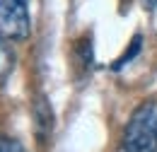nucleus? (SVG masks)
<instances>
[{
	"label": "nucleus",
	"mask_w": 157,
	"mask_h": 152,
	"mask_svg": "<svg viewBox=\"0 0 157 152\" xmlns=\"http://www.w3.org/2000/svg\"><path fill=\"white\" fill-rule=\"evenodd\" d=\"M140 44H143V36H140V34H136V36H133V41H131V46H128V51H126L123 56L118 58L116 63H114V70L123 68L126 63H131V60H133V58H136L138 53H140Z\"/></svg>",
	"instance_id": "nucleus-5"
},
{
	"label": "nucleus",
	"mask_w": 157,
	"mask_h": 152,
	"mask_svg": "<svg viewBox=\"0 0 157 152\" xmlns=\"http://www.w3.org/2000/svg\"><path fill=\"white\" fill-rule=\"evenodd\" d=\"M121 152H157V106H138L121 140Z\"/></svg>",
	"instance_id": "nucleus-1"
},
{
	"label": "nucleus",
	"mask_w": 157,
	"mask_h": 152,
	"mask_svg": "<svg viewBox=\"0 0 157 152\" xmlns=\"http://www.w3.org/2000/svg\"><path fill=\"white\" fill-rule=\"evenodd\" d=\"M143 5H145V7H150V10H152V7H155V5H157V0H143Z\"/></svg>",
	"instance_id": "nucleus-7"
},
{
	"label": "nucleus",
	"mask_w": 157,
	"mask_h": 152,
	"mask_svg": "<svg viewBox=\"0 0 157 152\" xmlns=\"http://www.w3.org/2000/svg\"><path fill=\"white\" fill-rule=\"evenodd\" d=\"M32 116H34V135L44 145L53 131V111H51V104L44 94H36L34 104H32Z\"/></svg>",
	"instance_id": "nucleus-3"
},
{
	"label": "nucleus",
	"mask_w": 157,
	"mask_h": 152,
	"mask_svg": "<svg viewBox=\"0 0 157 152\" xmlns=\"http://www.w3.org/2000/svg\"><path fill=\"white\" fill-rule=\"evenodd\" d=\"M32 32L29 0H0V36L24 41Z\"/></svg>",
	"instance_id": "nucleus-2"
},
{
	"label": "nucleus",
	"mask_w": 157,
	"mask_h": 152,
	"mask_svg": "<svg viewBox=\"0 0 157 152\" xmlns=\"http://www.w3.org/2000/svg\"><path fill=\"white\" fill-rule=\"evenodd\" d=\"M12 68H15V53H12L10 44H7V39L0 36V85L10 77Z\"/></svg>",
	"instance_id": "nucleus-4"
},
{
	"label": "nucleus",
	"mask_w": 157,
	"mask_h": 152,
	"mask_svg": "<svg viewBox=\"0 0 157 152\" xmlns=\"http://www.w3.org/2000/svg\"><path fill=\"white\" fill-rule=\"evenodd\" d=\"M0 152H27V150L15 138H0Z\"/></svg>",
	"instance_id": "nucleus-6"
}]
</instances>
